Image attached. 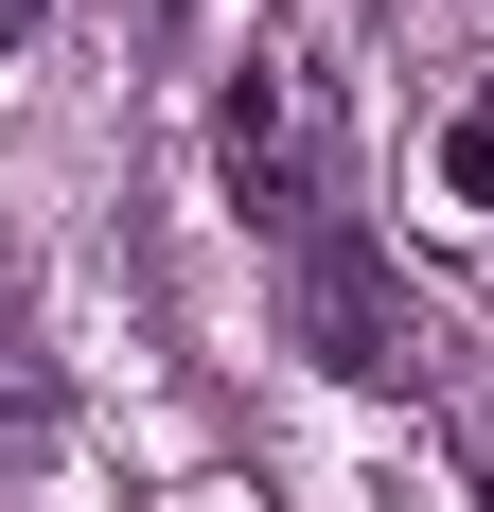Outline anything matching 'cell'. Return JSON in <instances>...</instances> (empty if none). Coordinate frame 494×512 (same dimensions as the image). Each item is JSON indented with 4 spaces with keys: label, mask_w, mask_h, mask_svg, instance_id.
<instances>
[{
    "label": "cell",
    "mask_w": 494,
    "mask_h": 512,
    "mask_svg": "<svg viewBox=\"0 0 494 512\" xmlns=\"http://www.w3.org/2000/svg\"><path fill=\"white\" fill-rule=\"evenodd\" d=\"M283 318H300V354L353 371V389H424V318H406V265L371 248V230L283 248Z\"/></svg>",
    "instance_id": "cell-2"
},
{
    "label": "cell",
    "mask_w": 494,
    "mask_h": 512,
    "mask_svg": "<svg viewBox=\"0 0 494 512\" xmlns=\"http://www.w3.org/2000/svg\"><path fill=\"white\" fill-rule=\"evenodd\" d=\"M53 407H71V389H53V336H36V283L0 265V460H36V442H53Z\"/></svg>",
    "instance_id": "cell-3"
},
{
    "label": "cell",
    "mask_w": 494,
    "mask_h": 512,
    "mask_svg": "<svg viewBox=\"0 0 494 512\" xmlns=\"http://www.w3.org/2000/svg\"><path fill=\"white\" fill-rule=\"evenodd\" d=\"M230 195L283 230V248H318V230H353V159H336V89L300 71V53H265L230 89Z\"/></svg>",
    "instance_id": "cell-1"
},
{
    "label": "cell",
    "mask_w": 494,
    "mask_h": 512,
    "mask_svg": "<svg viewBox=\"0 0 494 512\" xmlns=\"http://www.w3.org/2000/svg\"><path fill=\"white\" fill-rule=\"evenodd\" d=\"M442 177H459V195L494 212V71H477V106H459V124H442Z\"/></svg>",
    "instance_id": "cell-4"
},
{
    "label": "cell",
    "mask_w": 494,
    "mask_h": 512,
    "mask_svg": "<svg viewBox=\"0 0 494 512\" xmlns=\"http://www.w3.org/2000/svg\"><path fill=\"white\" fill-rule=\"evenodd\" d=\"M18 36H36V0H0V53H18Z\"/></svg>",
    "instance_id": "cell-5"
}]
</instances>
